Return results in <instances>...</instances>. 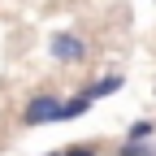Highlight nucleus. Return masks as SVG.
Here are the masks:
<instances>
[{
    "instance_id": "1",
    "label": "nucleus",
    "mask_w": 156,
    "mask_h": 156,
    "mask_svg": "<svg viewBox=\"0 0 156 156\" xmlns=\"http://www.w3.org/2000/svg\"><path fill=\"white\" fill-rule=\"evenodd\" d=\"M65 100L56 91H30L22 100V126H48V122H61Z\"/></svg>"
},
{
    "instance_id": "3",
    "label": "nucleus",
    "mask_w": 156,
    "mask_h": 156,
    "mask_svg": "<svg viewBox=\"0 0 156 156\" xmlns=\"http://www.w3.org/2000/svg\"><path fill=\"white\" fill-rule=\"evenodd\" d=\"M152 139H156V122H152V117H139V122H130L126 143H152Z\"/></svg>"
},
{
    "instance_id": "6",
    "label": "nucleus",
    "mask_w": 156,
    "mask_h": 156,
    "mask_svg": "<svg viewBox=\"0 0 156 156\" xmlns=\"http://www.w3.org/2000/svg\"><path fill=\"white\" fill-rule=\"evenodd\" d=\"M117 156H156V139L152 143H122Z\"/></svg>"
},
{
    "instance_id": "4",
    "label": "nucleus",
    "mask_w": 156,
    "mask_h": 156,
    "mask_svg": "<svg viewBox=\"0 0 156 156\" xmlns=\"http://www.w3.org/2000/svg\"><path fill=\"white\" fill-rule=\"evenodd\" d=\"M95 104V95L83 87V91H78V95H69V100H65V113H61V122H69V117H83L87 108Z\"/></svg>"
},
{
    "instance_id": "7",
    "label": "nucleus",
    "mask_w": 156,
    "mask_h": 156,
    "mask_svg": "<svg viewBox=\"0 0 156 156\" xmlns=\"http://www.w3.org/2000/svg\"><path fill=\"white\" fill-rule=\"evenodd\" d=\"M61 156H100V147H95V143H74V147H65Z\"/></svg>"
},
{
    "instance_id": "5",
    "label": "nucleus",
    "mask_w": 156,
    "mask_h": 156,
    "mask_svg": "<svg viewBox=\"0 0 156 156\" xmlns=\"http://www.w3.org/2000/svg\"><path fill=\"white\" fill-rule=\"evenodd\" d=\"M122 87H126V78H122V74H104V78H95V83H91L87 91L95 95V100H104V95H113V91H122Z\"/></svg>"
},
{
    "instance_id": "2",
    "label": "nucleus",
    "mask_w": 156,
    "mask_h": 156,
    "mask_svg": "<svg viewBox=\"0 0 156 156\" xmlns=\"http://www.w3.org/2000/svg\"><path fill=\"white\" fill-rule=\"evenodd\" d=\"M48 56L61 61V65H87L91 44H87L83 35H74V30H52L48 35Z\"/></svg>"
},
{
    "instance_id": "8",
    "label": "nucleus",
    "mask_w": 156,
    "mask_h": 156,
    "mask_svg": "<svg viewBox=\"0 0 156 156\" xmlns=\"http://www.w3.org/2000/svg\"><path fill=\"white\" fill-rule=\"evenodd\" d=\"M48 156H61V152H48Z\"/></svg>"
}]
</instances>
